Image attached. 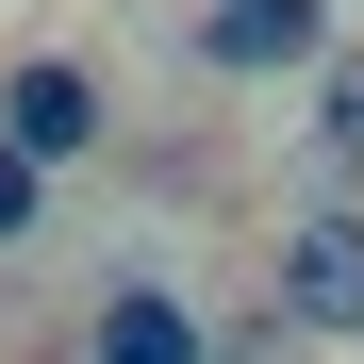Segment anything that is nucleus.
I'll return each instance as SVG.
<instances>
[{"mask_svg": "<svg viewBox=\"0 0 364 364\" xmlns=\"http://www.w3.org/2000/svg\"><path fill=\"white\" fill-rule=\"evenodd\" d=\"M265 315L298 348H364V199H298L265 232Z\"/></svg>", "mask_w": 364, "mask_h": 364, "instance_id": "f257e3e1", "label": "nucleus"}, {"mask_svg": "<svg viewBox=\"0 0 364 364\" xmlns=\"http://www.w3.org/2000/svg\"><path fill=\"white\" fill-rule=\"evenodd\" d=\"M0 133H17L33 166H100L116 149V83L83 67V50H0Z\"/></svg>", "mask_w": 364, "mask_h": 364, "instance_id": "f03ea898", "label": "nucleus"}, {"mask_svg": "<svg viewBox=\"0 0 364 364\" xmlns=\"http://www.w3.org/2000/svg\"><path fill=\"white\" fill-rule=\"evenodd\" d=\"M83 364H215V315H199L166 265H116L100 315H83Z\"/></svg>", "mask_w": 364, "mask_h": 364, "instance_id": "7ed1b4c3", "label": "nucleus"}, {"mask_svg": "<svg viewBox=\"0 0 364 364\" xmlns=\"http://www.w3.org/2000/svg\"><path fill=\"white\" fill-rule=\"evenodd\" d=\"M331 50V0H199V67L215 83H282Z\"/></svg>", "mask_w": 364, "mask_h": 364, "instance_id": "20e7f679", "label": "nucleus"}, {"mask_svg": "<svg viewBox=\"0 0 364 364\" xmlns=\"http://www.w3.org/2000/svg\"><path fill=\"white\" fill-rule=\"evenodd\" d=\"M298 83H315V100H298V166H315L331 199H364V33H331Z\"/></svg>", "mask_w": 364, "mask_h": 364, "instance_id": "39448f33", "label": "nucleus"}, {"mask_svg": "<svg viewBox=\"0 0 364 364\" xmlns=\"http://www.w3.org/2000/svg\"><path fill=\"white\" fill-rule=\"evenodd\" d=\"M50 182H67V166H33L17 133H0V265H17V249H33V232H50Z\"/></svg>", "mask_w": 364, "mask_h": 364, "instance_id": "423d86ee", "label": "nucleus"}]
</instances>
